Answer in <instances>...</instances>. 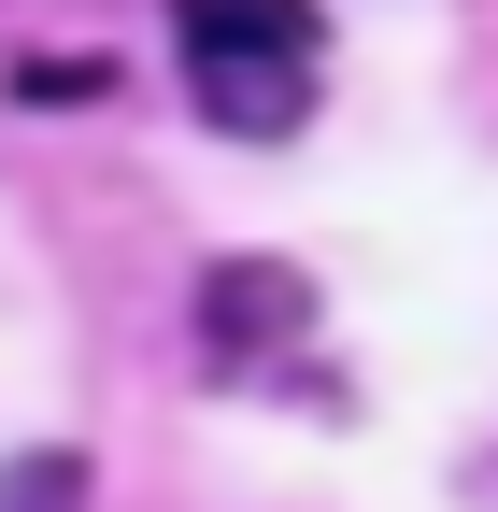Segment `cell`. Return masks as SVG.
Wrapping results in <instances>:
<instances>
[{
	"mask_svg": "<svg viewBox=\"0 0 498 512\" xmlns=\"http://www.w3.org/2000/svg\"><path fill=\"white\" fill-rule=\"evenodd\" d=\"M171 15H185V86H200L214 128L285 143L314 114V72H328V15L314 0H171Z\"/></svg>",
	"mask_w": 498,
	"mask_h": 512,
	"instance_id": "6da1fadb",
	"label": "cell"
},
{
	"mask_svg": "<svg viewBox=\"0 0 498 512\" xmlns=\"http://www.w3.org/2000/svg\"><path fill=\"white\" fill-rule=\"evenodd\" d=\"M299 328H314V285H299L285 256H228V271L200 285V342L214 356H285Z\"/></svg>",
	"mask_w": 498,
	"mask_h": 512,
	"instance_id": "7a4b0ae2",
	"label": "cell"
},
{
	"mask_svg": "<svg viewBox=\"0 0 498 512\" xmlns=\"http://www.w3.org/2000/svg\"><path fill=\"white\" fill-rule=\"evenodd\" d=\"M29 100H114V57H29Z\"/></svg>",
	"mask_w": 498,
	"mask_h": 512,
	"instance_id": "3957f363",
	"label": "cell"
},
{
	"mask_svg": "<svg viewBox=\"0 0 498 512\" xmlns=\"http://www.w3.org/2000/svg\"><path fill=\"white\" fill-rule=\"evenodd\" d=\"M72 484H86L72 456H29V470H15V512H72Z\"/></svg>",
	"mask_w": 498,
	"mask_h": 512,
	"instance_id": "277c9868",
	"label": "cell"
}]
</instances>
